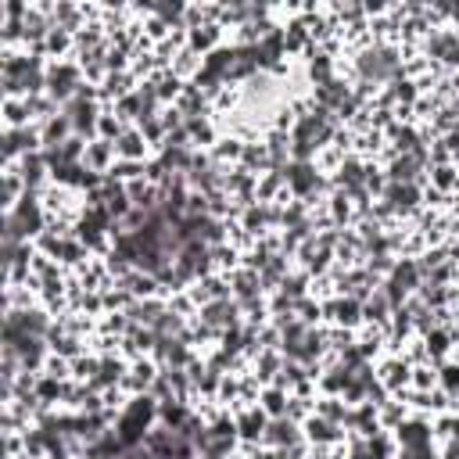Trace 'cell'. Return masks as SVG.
Returning <instances> with one entry per match:
<instances>
[{"mask_svg":"<svg viewBox=\"0 0 459 459\" xmlns=\"http://www.w3.org/2000/svg\"><path fill=\"white\" fill-rule=\"evenodd\" d=\"M151 413H154V406H151V398H137L133 406L123 413V420H119V441L126 445V448H133L140 438H144V427H147V420H151Z\"/></svg>","mask_w":459,"mask_h":459,"instance_id":"6da1fadb","label":"cell"},{"mask_svg":"<svg viewBox=\"0 0 459 459\" xmlns=\"http://www.w3.org/2000/svg\"><path fill=\"white\" fill-rule=\"evenodd\" d=\"M283 176H287V183L295 187V194H309V191H316V187H319V176H316V172H312L305 162L287 165V172H283Z\"/></svg>","mask_w":459,"mask_h":459,"instance_id":"7a4b0ae2","label":"cell"},{"mask_svg":"<svg viewBox=\"0 0 459 459\" xmlns=\"http://www.w3.org/2000/svg\"><path fill=\"white\" fill-rule=\"evenodd\" d=\"M398 441H402V448H424V445H431V431L424 424H402Z\"/></svg>","mask_w":459,"mask_h":459,"instance_id":"3957f363","label":"cell"},{"mask_svg":"<svg viewBox=\"0 0 459 459\" xmlns=\"http://www.w3.org/2000/svg\"><path fill=\"white\" fill-rule=\"evenodd\" d=\"M298 434H295V424L291 420H273L269 424V431H266V441H273V445H291Z\"/></svg>","mask_w":459,"mask_h":459,"instance_id":"277c9868","label":"cell"},{"mask_svg":"<svg viewBox=\"0 0 459 459\" xmlns=\"http://www.w3.org/2000/svg\"><path fill=\"white\" fill-rule=\"evenodd\" d=\"M115 154H123V158H140V154H144L140 137H133V133L119 137V140H115Z\"/></svg>","mask_w":459,"mask_h":459,"instance_id":"5b68a950","label":"cell"},{"mask_svg":"<svg viewBox=\"0 0 459 459\" xmlns=\"http://www.w3.org/2000/svg\"><path fill=\"white\" fill-rule=\"evenodd\" d=\"M111 147H115V144L97 140L94 147H86V162H90V165H97V169H104V165H108V158H111Z\"/></svg>","mask_w":459,"mask_h":459,"instance_id":"8992f818","label":"cell"},{"mask_svg":"<svg viewBox=\"0 0 459 459\" xmlns=\"http://www.w3.org/2000/svg\"><path fill=\"white\" fill-rule=\"evenodd\" d=\"M262 427H266V416H262V413H248V416L241 420V434H244V438H259V434H266Z\"/></svg>","mask_w":459,"mask_h":459,"instance_id":"52a82bcc","label":"cell"},{"mask_svg":"<svg viewBox=\"0 0 459 459\" xmlns=\"http://www.w3.org/2000/svg\"><path fill=\"white\" fill-rule=\"evenodd\" d=\"M309 434H312L316 441H334V438H337V427L327 424V420H309Z\"/></svg>","mask_w":459,"mask_h":459,"instance_id":"ba28073f","label":"cell"},{"mask_svg":"<svg viewBox=\"0 0 459 459\" xmlns=\"http://www.w3.org/2000/svg\"><path fill=\"white\" fill-rule=\"evenodd\" d=\"M266 402H269V409H273V413H280V409H283V398H280L276 391H269V395H266Z\"/></svg>","mask_w":459,"mask_h":459,"instance_id":"9c48e42d","label":"cell"}]
</instances>
